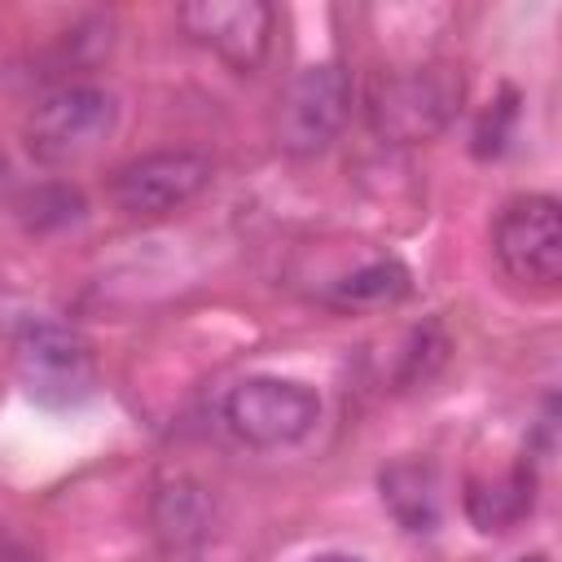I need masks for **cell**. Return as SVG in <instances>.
Wrapping results in <instances>:
<instances>
[{"label":"cell","mask_w":562,"mask_h":562,"mask_svg":"<svg viewBox=\"0 0 562 562\" xmlns=\"http://www.w3.org/2000/svg\"><path fill=\"white\" fill-rule=\"evenodd\" d=\"M522 562H544V558H540V553H536V558H522Z\"/></svg>","instance_id":"17"},{"label":"cell","mask_w":562,"mask_h":562,"mask_svg":"<svg viewBox=\"0 0 562 562\" xmlns=\"http://www.w3.org/2000/svg\"><path fill=\"white\" fill-rule=\"evenodd\" d=\"M461 70L443 61L391 66L373 79L364 97V119L386 145H422L435 140L461 110Z\"/></svg>","instance_id":"1"},{"label":"cell","mask_w":562,"mask_h":562,"mask_svg":"<svg viewBox=\"0 0 562 562\" xmlns=\"http://www.w3.org/2000/svg\"><path fill=\"white\" fill-rule=\"evenodd\" d=\"M18 211L26 215L31 228H53V224L79 220V215H83V198H79L75 189H66V184H40V189H31V193L18 202Z\"/></svg>","instance_id":"13"},{"label":"cell","mask_w":562,"mask_h":562,"mask_svg":"<svg viewBox=\"0 0 562 562\" xmlns=\"http://www.w3.org/2000/svg\"><path fill=\"white\" fill-rule=\"evenodd\" d=\"M307 562H364V558H356V553H316Z\"/></svg>","instance_id":"15"},{"label":"cell","mask_w":562,"mask_h":562,"mask_svg":"<svg viewBox=\"0 0 562 562\" xmlns=\"http://www.w3.org/2000/svg\"><path fill=\"white\" fill-rule=\"evenodd\" d=\"M176 22L237 75H255L263 66L277 31V13L263 0H189L176 9Z\"/></svg>","instance_id":"7"},{"label":"cell","mask_w":562,"mask_h":562,"mask_svg":"<svg viewBox=\"0 0 562 562\" xmlns=\"http://www.w3.org/2000/svg\"><path fill=\"white\" fill-rule=\"evenodd\" d=\"M0 562H35V558L22 553V549H0Z\"/></svg>","instance_id":"16"},{"label":"cell","mask_w":562,"mask_h":562,"mask_svg":"<svg viewBox=\"0 0 562 562\" xmlns=\"http://www.w3.org/2000/svg\"><path fill=\"white\" fill-rule=\"evenodd\" d=\"M18 364L31 395L48 404H70L92 386V356L88 347L57 321H26L18 334Z\"/></svg>","instance_id":"8"},{"label":"cell","mask_w":562,"mask_h":562,"mask_svg":"<svg viewBox=\"0 0 562 562\" xmlns=\"http://www.w3.org/2000/svg\"><path fill=\"white\" fill-rule=\"evenodd\" d=\"M536 505V470L522 457L518 465H509L505 474L492 479H470L465 487V518L479 531H509L514 522H522Z\"/></svg>","instance_id":"9"},{"label":"cell","mask_w":562,"mask_h":562,"mask_svg":"<svg viewBox=\"0 0 562 562\" xmlns=\"http://www.w3.org/2000/svg\"><path fill=\"white\" fill-rule=\"evenodd\" d=\"M382 505L391 509V518L413 531L426 536L439 527V474L430 461H395L382 470Z\"/></svg>","instance_id":"10"},{"label":"cell","mask_w":562,"mask_h":562,"mask_svg":"<svg viewBox=\"0 0 562 562\" xmlns=\"http://www.w3.org/2000/svg\"><path fill=\"white\" fill-rule=\"evenodd\" d=\"M211 158L202 149H149L114 167L105 193L127 220H162L189 206L211 184Z\"/></svg>","instance_id":"6"},{"label":"cell","mask_w":562,"mask_h":562,"mask_svg":"<svg viewBox=\"0 0 562 562\" xmlns=\"http://www.w3.org/2000/svg\"><path fill=\"white\" fill-rule=\"evenodd\" d=\"M351 114V75L338 61H316L290 75L272 110V140L290 158L329 149Z\"/></svg>","instance_id":"3"},{"label":"cell","mask_w":562,"mask_h":562,"mask_svg":"<svg viewBox=\"0 0 562 562\" xmlns=\"http://www.w3.org/2000/svg\"><path fill=\"white\" fill-rule=\"evenodd\" d=\"M114 123H119V105L101 83L66 79L31 105L22 123V140L35 162L61 167V162L92 154L114 132Z\"/></svg>","instance_id":"2"},{"label":"cell","mask_w":562,"mask_h":562,"mask_svg":"<svg viewBox=\"0 0 562 562\" xmlns=\"http://www.w3.org/2000/svg\"><path fill=\"white\" fill-rule=\"evenodd\" d=\"M224 422L250 448H290L316 430L321 395L299 378L255 373L224 395Z\"/></svg>","instance_id":"4"},{"label":"cell","mask_w":562,"mask_h":562,"mask_svg":"<svg viewBox=\"0 0 562 562\" xmlns=\"http://www.w3.org/2000/svg\"><path fill=\"white\" fill-rule=\"evenodd\" d=\"M404 294H408V268L395 259H378V263H364L360 272L342 277L329 299L338 307H364V303H395Z\"/></svg>","instance_id":"12"},{"label":"cell","mask_w":562,"mask_h":562,"mask_svg":"<svg viewBox=\"0 0 562 562\" xmlns=\"http://www.w3.org/2000/svg\"><path fill=\"white\" fill-rule=\"evenodd\" d=\"M492 255L501 272L531 290L562 281V206L549 193L509 198L492 224Z\"/></svg>","instance_id":"5"},{"label":"cell","mask_w":562,"mask_h":562,"mask_svg":"<svg viewBox=\"0 0 562 562\" xmlns=\"http://www.w3.org/2000/svg\"><path fill=\"white\" fill-rule=\"evenodd\" d=\"M211 527V501H206V487L189 483V479H176L162 487L158 496V531L171 540V544H189V540H202Z\"/></svg>","instance_id":"11"},{"label":"cell","mask_w":562,"mask_h":562,"mask_svg":"<svg viewBox=\"0 0 562 562\" xmlns=\"http://www.w3.org/2000/svg\"><path fill=\"white\" fill-rule=\"evenodd\" d=\"M514 114H518V105H514V92H505V101H496L487 114H483V123H479V132H474V154H501V145H505V136H509V123H514Z\"/></svg>","instance_id":"14"}]
</instances>
